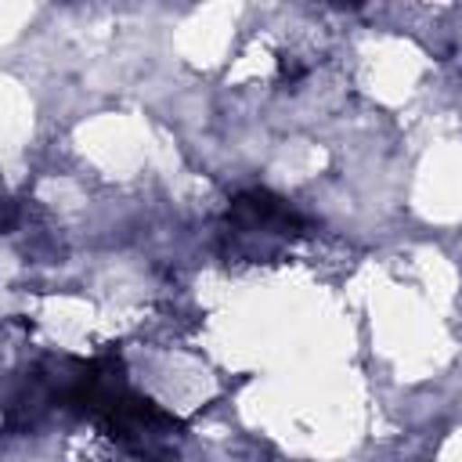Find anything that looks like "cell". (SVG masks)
<instances>
[{"instance_id":"cell-2","label":"cell","mask_w":462,"mask_h":462,"mask_svg":"<svg viewBox=\"0 0 462 462\" xmlns=\"http://www.w3.org/2000/svg\"><path fill=\"white\" fill-rule=\"evenodd\" d=\"M101 440V437H97ZM83 462H152V458H141V455H134V451H123V448H116V444H108V440H101Z\"/></svg>"},{"instance_id":"cell-1","label":"cell","mask_w":462,"mask_h":462,"mask_svg":"<svg viewBox=\"0 0 462 462\" xmlns=\"http://www.w3.org/2000/svg\"><path fill=\"white\" fill-rule=\"evenodd\" d=\"M307 235L303 213L271 188H245L231 195L217 220V253L231 267H271L285 260Z\"/></svg>"}]
</instances>
